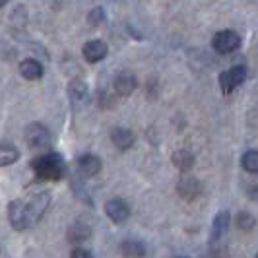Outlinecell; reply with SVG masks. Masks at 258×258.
<instances>
[{
    "instance_id": "1",
    "label": "cell",
    "mask_w": 258,
    "mask_h": 258,
    "mask_svg": "<svg viewBox=\"0 0 258 258\" xmlns=\"http://www.w3.org/2000/svg\"><path fill=\"white\" fill-rule=\"evenodd\" d=\"M51 198L52 196L49 190H43L29 198L14 200L8 206V216H10V223L14 229L24 231V229L33 227L41 220V216L47 212V208L51 206Z\"/></svg>"
},
{
    "instance_id": "2",
    "label": "cell",
    "mask_w": 258,
    "mask_h": 258,
    "mask_svg": "<svg viewBox=\"0 0 258 258\" xmlns=\"http://www.w3.org/2000/svg\"><path fill=\"white\" fill-rule=\"evenodd\" d=\"M31 167L35 171V175L43 181H58L66 175L64 159L54 152H47V154H41L39 157H35Z\"/></svg>"
},
{
    "instance_id": "3",
    "label": "cell",
    "mask_w": 258,
    "mask_h": 258,
    "mask_svg": "<svg viewBox=\"0 0 258 258\" xmlns=\"http://www.w3.org/2000/svg\"><path fill=\"white\" fill-rule=\"evenodd\" d=\"M26 140L33 150H47L51 146V134L43 124L33 122L26 128Z\"/></svg>"
},
{
    "instance_id": "4",
    "label": "cell",
    "mask_w": 258,
    "mask_h": 258,
    "mask_svg": "<svg viewBox=\"0 0 258 258\" xmlns=\"http://www.w3.org/2000/svg\"><path fill=\"white\" fill-rule=\"evenodd\" d=\"M212 45H214V49L221 54H229V52L237 51L239 47H241V37L231 31V29H223L220 33H216L214 39H212Z\"/></svg>"
},
{
    "instance_id": "5",
    "label": "cell",
    "mask_w": 258,
    "mask_h": 258,
    "mask_svg": "<svg viewBox=\"0 0 258 258\" xmlns=\"http://www.w3.org/2000/svg\"><path fill=\"white\" fill-rule=\"evenodd\" d=\"M246 78V68L245 66H233L231 70H225L220 74V86L223 93H231L237 90Z\"/></svg>"
},
{
    "instance_id": "6",
    "label": "cell",
    "mask_w": 258,
    "mask_h": 258,
    "mask_svg": "<svg viewBox=\"0 0 258 258\" xmlns=\"http://www.w3.org/2000/svg\"><path fill=\"white\" fill-rule=\"evenodd\" d=\"M68 97H70V103L74 105V109H84V107H88L91 99L88 86H86L84 82H80V80L70 82V86H68Z\"/></svg>"
},
{
    "instance_id": "7",
    "label": "cell",
    "mask_w": 258,
    "mask_h": 258,
    "mask_svg": "<svg viewBox=\"0 0 258 258\" xmlns=\"http://www.w3.org/2000/svg\"><path fill=\"white\" fill-rule=\"evenodd\" d=\"M105 214H107V218H109L111 221H115V223H122V221L128 220L130 208L124 200H120V198H113V200H109V202L105 204Z\"/></svg>"
},
{
    "instance_id": "8",
    "label": "cell",
    "mask_w": 258,
    "mask_h": 258,
    "mask_svg": "<svg viewBox=\"0 0 258 258\" xmlns=\"http://www.w3.org/2000/svg\"><path fill=\"white\" fill-rule=\"evenodd\" d=\"M113 86H115V91L118 95H132V91H136V86H138V80L136 76L128 72V70H122V72H118L113 80Z\"/></svg>"
},
{
    "instance_id": "9",
    "label": "cell",
    "mask_w": 258,
    "mask_h": 258,
    "mask_svg": "<svg viewBox=\"0 0 258 258\" xmlns=\"http://www.w3.org/2000/svg\"><path fill=\"white\" fill-rule=\"evenodd\" d=\"M107 45H105L101 39H91L88 41L86 45H84V58L88 60V62H99V60H103L105 56H107Z\"/></svg>"
},
{
    "instance_id": "10",
    "label": "cell",
    "mask_w": 258,
    "mask_h": 258,
    "mask_svg": "<svg viewBox=\"0 0 258 258\" xmlns=\"http://www.w3.org/2000/svg\"><path fill=\"white\" fill-rule=\"evenodd\" d=\"M78 169L86 175V177H95L101 171V159L93 154H86L78 159Z\"/></svg>"
},
{
    "instance_id": "11",
    "label": "cell",
    "mask_w": 258,
    "mask_h": 258,
    "mask_svg": "<svg viewBox=\"0 0 258 258\" xmlns=\"http://www.w3.org/2000/svg\"><path fill=\"white\" fill-rule=\"evenodd\" d=\"M111 140L116 146V150L120 152H126L134 146V134L126 128H115L111 132Z\"/></svg>"
},
{
    "instance_id": "12",
    "label": "cell",
    "mask_w": 258,
    "mask_h": 258,
    "mask_svg": "<svg viewBox=\"0 0 258 258\" xmlns=\"http://www.w3.org/2000/svg\"><path fill=\"white\" fill-rule=\"evenodd\" d=\"M20 74L26 80H39L43 76V66L35 58H26L20 62Z\"/></svg>"
},
{
    "instance_id": "13",
    "label": "cell",
    "mask_w": 258,
    "mask_h": 258,
    "mask_svg": "<svg viewBox=\"0 0 258 258\" xmlns=\"http://www.w3.org/2000/svg\"><path fill=\"white\" fill-rule=\"evenodd\" d=\"M227 229H229V214H227V212H220V214L216 216L214 223H212V239H210V241L214 243V241L221 239Z\"/></svg>"
},
{
    "instance_id": "14",
    "label": "cell",
    "mask_w": 258,
    "mask_h": 258,
    "mask_svg": "<svg viewBox=\"0 0 258 258\" xmlns=\"http://www.w3.org/2000/svg\"><path fill=\"white\" fill-rule=\"evenodd\" d=\"M179 194H181L182 198H186V200H194L198 194H200V182L192 179V177H186V179H182L179 182Z\"/></svg>"
},
{
    "instance_id": "15",
    "label": "cell",
    "mask_w": 258,
    "mask_h": 258,
    "mask_svg": "<svg viewBox=\"0 0 258 258\" xmlns=\"http://www.w3.org/2000/svg\"><path fill=\"white\" fill-rule=\"evenodd\" d=\"M120 254L126 258H142L146 254V246L142 243H138V241H122L120 243Z\"/></svg>"
},
{
    "instance_id": "16",
    "label": "cell",
    "mask_w": 258,
    "mask_h": 258,
    "mask_svg": "<svg viewBox=\"0 0 258 258\" xmlns=\"http://www.w3.org/2000/svg\"><path fill=\"white\" fill-rule=\"evenodd\" d=\"M90 237H91V229L88 225H84V223H76V225H72L68 229V241L74 243V245H80V243L88 241Z\"/></svg>"
},
{
    "instance_id": "17",
    "label": "cell",
    "mask_w": 258,
    "mask_h": 258,
    "mask_svg": "<svg viewBox=\"0 0 258 258\" xmlns=\"http://www.w3.org/2000/svg\"><path fill=\"white\" fill-rule=\"evenodd\" d=\"M173 163L177 165V169H181V171H188L194 165V155L190 152H186V150H179V152H175V155H173Z\"/></svg>"
},
{
    "instance_id": "18",
    "label": "cell",
    "mask_w": 258,
    "mask_h": 258,
    "mask_svg": "<svg viewBox=\"0 0 258 258\" xmlns=\"http://www.w3.org/2000/svg\"><path fill=\"white\" fill-rule=\"evenodd\" d=\"M18 157H20L18 148L8 146V144H2V148H0V165L2 167H6V165L14 163V161H18Z\"/></svg>"
},
{
    "instance_id": "19",
    "label": "cell",
    "mask_w": 258,
    "mask_h": 258,
    "mask_svg": "<svg viewBox=\"0 0 258 258\" xmlns=\"http://www.w3.org/2000/svg\"><path fill=\"white\" fill-rule=\"evenodd\" d=\"M241 165L248 173H258V150H248L241 157Z\"/></svg>"
},
{
    "instance_id": "20",
    "label": "cell",
    "mask_w": 258,
    "mask_h": 258,
    "mask_svg": "<svg viewBox=\"0 0 258 258\" xmlns=\"http://www.w3.org/2000/svg\"><path fill=\"white\" fill-rule=\"evenodd\" d=\"M254 225H256V221H254V218H252L250 214L241 212V214L237 216V227H239V229H243V231H250Z\"/></svg>"
},
{
    "instance_id": "21",
    "label": "cell",
    "mask_w": 258,
    "mask_h": 258,
    "mask_svg": "<svg viewBox=\"0 0 258 258\" xmlns=\"http://www.w3.org/2000/svg\"><path fill=\"white\" fill-rule=\"evenodd\" d=\"M105 18L103 14V8H95V10H91L90 16H88V22H90L91 26H97V24H101Z\"/></svg>"
},
{
    "instance_id": "22",
    "label": "cell",
    "mask_w": 258,
    "mask_h": 258,
    "mask_svg": "<svg viewBox=\"0 0 258 258\" xmlns=\"http://www.w3.org/2000/svg\"><path fill=\"white\" fill-rule=\"evenodd\" d=\"M70 258H93V254H91L90 250H86V248H74Z\"/></svg>"
},
{
    "instance_id": "23",
    "label": "cell",
    "mask_w": 258,
    "mask_h": 258,
    "mask_svg": "<svg viewBox=\"0 0 258 258\" xmlns=\"http://www.w3.org/2000/svg\"><path fill=\"white\" fill-rule=\"evenodd\" d=\"M250 196H252V198H254V200L258 202V184H254V188L250 190Z\"/></svg>"
},
{
    "instance_id": "24",
    "label": "cell",
    "mask_w": 258,
    "mask_h": 258,
    "mask_svg": "<svg viewBox=\"0 0 258 258\" xmlns=\"http://www.w3.org/2000/svg\"><path fill=\"white\" fill-rule=\"evenodd\" d=\"M177 258H188V256H177Z\"/></svg>"
},
{
    "instance_id": "25",
    "label": "cell",
    "mask_w": 258,
    "mask_h": 258,
    "mask_svg": "<svg viewBox=\"0 0 258 258\" xmlns=\"http://www.w3.org/2000/svg\"><path fill=\"white\" fill-rule=\"evenodd\" d=\"M256 258H258V254H256Z\"/></svg>"
}]
</instances>
